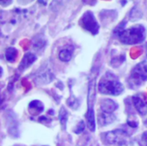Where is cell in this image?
<instances>
[{
    "label": "cell",
    "mask_w": 147,
    "mask_h": 146,
    "mask_svg": "<svg viewBox=\"0 0 147 146\" xmlns=\"http://www.w3.org/2000/svg\"><path fill=\"white\" fill-rule=\"evenodd\" d=\"M98 90L103 95L120 96L124 91V86L113 72L107 71L99 81Z\"/></svg>",
    "instance_id": "obj_1"
},
{
    "label": "cell",
    "mask_w": 147,
    "mask_h": 146,
    "mask_svg": "<svg viewBox=\"0 0 147 146\" xmlns=\"http://www.w3.org/2000/svg\"><path fill=\"white\" fill-rule=\"evenodd\" d=\"M146 36V28L141 24L134 25L127 28L117 35L120 41L125 45H136L142 43L145 40Z\"/></svg>",
    "instance_id": "obj_2"
},
{
    "label": "cell",
    "mask_w": 147,
    "mask_h": 146,
    "mask_svg": "<svg viewBox=\"0 0 147 146\" xmlns=\"http://www.w3.org/2000/svg\"><path fill=\"white\" fill-rule=\"evenodd\" d=\"M95 101H96V80L94 77L90 79L89 82L88 109L85 115L87 120V126L91 132H95L96 130V118H95V110H94Z\"/></svg>",
    "instance_id": "obj_3"
},
{
    "label": "cell",
    "mask_w": 147,
    "mask_h": 146,
    "mask_svg": "<svg viewBox=\"0 0 147 146\" xmlns=\"http://www.w3.org/2000/svg\"><path fill=\"white\" fill-rule=\"evenodd\" d=\"M146 82H147V62L142 61L132 70L127 83L129 87L134 89L140 88Z\"/></svg>",
    "instance_id": "obj_4"
},
{
    "label": "cell",
    "mask_w": 147,
    "mask_h": 146,
    "mask_svg": "<svg viewBox=\"0 0 147 146\" xmlns=\"http://www.w3.org/2000/svg\"><path fill=\"white\" fill-rule=\"evenodd\" d=\"M80 25L81 27L90 33L92 35H96L99 33V23L96 21V18L92 11L87 10L80 19Z\"/></svg>",
    "instance_id": "obj_5"
},
{
    "label": "cell",
    "mask_w": 147,
    "mask_h": 146,
    "mask_svg": "<svg viewBox=\"0 0 147 146\" xmlns=\"http://www.w3.org/2000/svg\"><path fill=\"white\" fill-rule=\"evenodd\" d=\"M128 134L122 129H117L102 134L103 140L109 145H126L128 141Z\"/></svg>",
    "instance_id": "obj_6"
},
{
    "label": "cell",
    "mask_w": 147,
    "mask_h": 146,
    "mask_svg": "<svg viewBox=\"0 0 147 146\" xmlns=\"http://www.w3.org/2000/svg\"><path fill=\"white\" fill-rule=\"evenodd\" d=\"M132 102H133V104H134V108H136V110L138 111V113L140 115L147 114L146 95H145L143 93L136 94L132 97Z\"/></svg>",
    "instance_id": "obj_7"
},
{
    "label": "cell",
    "mask_w": 147,
    "mask_h": 146,
    "mask_svg": "<svg viewBox=\"0 0 147 146\" xmlns=\"http://www.w3.org/2000/svg\"><path fill=\"white\" fill-rule=\"evenodd\" d=\"M118 108V104L111 99H104L100 102V111L107 114H113Z\"/></svg>",
    "instance_id": "obj_8"
},
{
    "label": "cell",
    "mask_w": 147,
    "mask_h": 146,
    "mask_svg": "<svg viewBox=\"0 0 147 146\" xmlns=\"http://www.w3.org/2000/svg\"><path fill=\"white\" fill-rule=\"evenodd\" d=\"M37 59V57L35 54L32 53V52H27L25 53V55L23 56L22 61L19 64L18 66V70L20 71H25L27 68H28L31 65H33Z\"/></svg>",
    "instance_id": "obj_9"
},
{
    "label": "cell",
    "mask_w": 147,
    "mask_h": 146,
    "mask_svg": "<svg viewBox=\"0 0 147 146\" xmlns=\"http://www.w3.org/2000/svg\"><path fill=\"white\" fill-rule=\"evenodd\" d=\"M28 111L32 115H38L44 111V105L39 100H34L28 104Z\"/></svg>",
    "instance_id": "obj_10"
},
{
    "label": "cell",
    "mask_w": 147,
    "mask_h": 146,
    "mask_svg": "<svg viewBox=\"0 0 147 146\" xmlns=\"http://www.w3.org/2000/svg\"><path fill=\"white\" fill-rule=\"evenodd\" d=\"M98 119V123L100 126H107L109 124L113 123L116 117L114 114H107V113H102V112H99V114L97 116Z\"/></svg>",
    "instance_id": "obj_11"
},
{
    "label": "cell",
    "mask_w": 147,
    "mask_h": 146,
    "mask_svg": "<svg viewBox=\"0 0 147 146\" xmlns=\"http://www.w3.org/2000/svg\"><path fill=\"white\" fill-rule=\"evenodd\" d=\"M73 51H74V47L71 46H68L67 47L61 49L59 52V59L63 62H69L72 57Z\"/></svg>",
    "instance_id": "obj_12"
},
{
    "label": "cell",
    "mask_w": 147,
    "mask_h": 146,
    "mask_svg": "<svg viewBox=\"0 0 147 146\" xmlns=\"http://www.w3.org/2000/svg\"><path fill=\"white\" fill-rule=\"evenodd\" d=\"M18 56V51L15 47H8L5 51V58L9 63H13L16 60Z\"/></svg>",
    "instance_id": "obj_13"
},
{
    "label": "cell",
    "mask_w": 147,
    "mask_h": 146,
    "mask_svg": "<svg viewBox=\"0 0 147 146\" xmlns=\"http://www.w3.org/2000/svg\"><path fill=\"white\" fill-rule=\"evenodd\" d=\"M59 119L60 125H61L62 128L65 129V126H66V122H67V119H68V113L64 107H62L59 110Z\"/></svg>",
    "instance_id": "obj_14"
},
{
    "label": "cell",
    "mask_w": 147,
    "mask_h": 146,
    "mask_svg": "<svg viewBox=\"0 0 147 146\" xmlns=\"http://www.w3.org/2000/svg\"><path fill=\"white\" fill-rule=\"evenodd\" d=\"M47 44V41L44 38H41L40 35H37L34 38L33 40V46L35 49H40L41 47H44Z\"/></svg>",
    "instance_id": "obj_15"
},
{
    "label": "cell",
    "mask_w": 147,
    "mask_h": 146,
    "mask_svg": "<svg viewBox=\"0 0 147 146\" xmlns=\"http://www.w3.org/2000/svg\"><path fill=\"white\" fill-rule=\"evenodd\" d=\"M126 24H127V21H122V22L117 26V28L114 30V34L117 36L120 33H121L123 30H125Z\"/></svg>",
    "instance_id": "obj_16"
},
{
    "label": "cell",
    "mask_w": 147,
    "mask_h": 146,
    "mask_svg": "<svg viewBox=\"0 0 147 146\" xmlns=\"http://www.w3.org/2000/svg\"><path fill=\"white\" fill-rule=\"evenodd\" d=\"M84 127H85V123H84V120H81V121L78 124L76 129L74 130V133H77V134H79V133H83V132L84 131Z\"/></svg>",
    "instance_id": "obj_17"
},
{
    "label": "cell",
    "mask_w": 147,
    "mask_h": 146,
    "mask_svg": "<svg viewBox=\"0 0 147 146\" xmlns=\"http://www.w3.org/2000/svg\"><path fill=\"white\" fill-rule=\"evenodd\" d=\"M139 144H140V146H147V132H145L141 135Z\"/></svg>",
    "instance_id": "obj_18"
},
{
    "label": "cell",
    "mask_w": 147,
    "mask_h": 146,
    "mask_svg": "<svg viewBox=\"0 0 147 146\" xmlns=\"http://www.w3.org/2000/svg\"><path fill=\"white\" fill-rule=\"evenodd\" d=\"M145 125H146V126H147V120H146V121H145Z\"/></svg>",
    "instance_id": "obj_19"
},
{
    "label": "cell",
    "mask_w": 147,
    "mask_h": 146,
    "mask_svg": "<svg viewBox=\"0 0 147 146\" xmlns=\"http://www.w3.org/2000/svg\"><path fill=\"white\" fill-rule=\"evenodd\" d=\"M14 146H22V145H14Z\"/></svg>",
    "instance_id": "obj_20"
}]
</instances>
